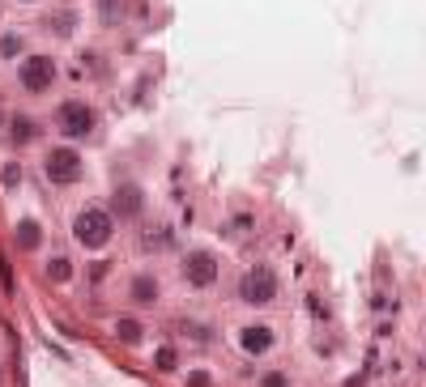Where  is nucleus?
I'll list each match as a JSON object with an SVG mask.
<instances>
[{"mask_svg":"<svg viewBox=\"0 0 426 387\" xmlns=\"http://www.w3.org/2000/svg\"><path fill=\"white\" fill-rule=\"evenodd\" d=\"M73 234H77L81 247H102V243L111 239V213H102V209H81L77 222H73Z\"/></svg>","mask_w":426,"mask_h":387,"instance_id":"obj_1","label":"nucleus"},{"mask_svg":"<svg viewBox=\"0 0 426 387\" xmlns=\"http://www.w3.org/2000/svg\"><path fill=\"white\" fill-rule=\"evenodd\" d=\"M239 298H243V302H252V307L273 302V298H277V277H273V268L256 264L252 273H243V281H239Z\"/></svg>","mask_w":426,"mask_h":387,"instance_id":"obj_2","label":"nucleus"},{"mask_svg":"<svg viewBox=\"0 0 426 387\" xmlns=\"http://www.w3.org/2000/svg\"><path fill=\"white\" fill-rule=\"evenodd\" d=\"M43 170H47L51 183H77L81 179V158H77V149H51Z\"/></svg>","mask_w":426,"mask_h":387,"instance_id":"obj_3","label":"nucleus"},{"mask_svg":"<svg viewBox=\"0 0 426 387\" xmlns=\"http://www.w3.org/2000/svg\"><path fill=\"white\" fill-rule=\"evenodd\" d=\"M183 277H188V285H213L218 281V256L213 251H188V260H183Z\"/></svg>","mask_w":426,"mask_h":387,"instance_id":"obj_4","label":"nucleus"},{"mask_svg":"<svg viewBox=\"0 0 426 387\" xmlns=\"http://www.w3.org/2000/svg\"><path fill=\"white\" fill-rule=\"evenodd\" d=\"M55 124H60L64 136H90V128H94V111H90L85 102H64L60 115H55Z\"/></svg>","mask_w":426,"mask_h":387,"instance_id":"obj_5","label":"nucleus"},{"mask_svg":"<svg viewBox=\"0 0 426 387\" xmlns=\"http://www.w3.org/2000/svg\"><path fill=\"white\" fill-rule=\"evenodd\" d=\"M51 81H55V60H51V55H30V60L21 64V85H26L30 94L47 89Z\"/></svg>","mask_w":426,"mask_h":387,"instance_id":"obj_6","label":"nucleus"},{"mask_svg":"<svg viewBox=\"0 0 426 387\" xmlns=\"http://www.w3.org/2000/svg\"><path fill=\"white\" fill-rule=\"evenodd\" d=\"M269 345H273V328H265V324L243 328V349H247V354H265Z\"/></svg>","mask_w":426,"mask_h":387,"instance_id":"obj_7","label":"nucleus"},{"mask_svg":"<svg viewBox=\"0 0 426 387\" xmlns=\"http://www.w3.org/2000/svg\"><path fill=\"white\" fill-rule=\"evenodd\" d=\"M111 205H115V213H119V217H132V213L141 209V192H137V187H119Z\"/></svg>","mask_w":426,"mask_h":387,"instance_id":"obj_8","label":"nucleus"},{"mask_svg":"<svg viewBox=\"0 0 426 387\" xmlns=\"http://www.w3.org/2000/svg\"><path fill=\"white\" fill-rule=\"evenodd\" d=\"M132 302H141V307L158 302V281H154V277H137V281H132Z\"/></svg>","mask_w":426,"mask_h":387,"instance_id":"obj_9","label":"nucleus"},{"mask_svg":"<svg viewBox=\"0 0 426 387\" xmlns=\"http://www.w3.org/2000/svg\"><path fill=\"white\" fill-rule=\"evenodd\" d=\"M13 239H17V247H21V251H34V247H38V222H17Z\"/></svg>","mask_w":426,"mask_h":387,"instance_id":"obj_10","label":"nucleus"},{"mask_svg":"<svg viewBox=\"0 0 426 387\" xmlns=\"http://www.w3.org/2000/svg\"><path fill=\"white\" fill-rule=\"evenodd\" d=\"M9 136H13L17 145H26V141H34V119H26V115H17V119L9 124Z\"/></svg>","mask_w":426,"mask_h":387,"instance_id":"obj_11","label":"nucleus"},{"mask_svg":"<svg viewBox=\"0 0 426 387\" xmlns=\"http://www.w3.org/2000/svg\"><path fill=\"white\" fill-rule=\"evenodd\" d=\"M141 332H145V328H141L137 320H119V324H115V337H119L124 345H137V341H141Z\"/></svg>","mask_w":426,"mask_h":387,"instance_id":"obj_12","label":"nucleus"},{"mask_svg":"<svg viewBox=\"0 0 426 387\" xmlns=\"http://www.w3.org/2000/svg\"><path fill=\"white\" fill-rule=\"evenodd\" d=\"M47 277H51V281H68V277H73V264H68L64 256H55V260L47 264Z\"/></svg>","mask_w":426,"mask_h":387,"instance_id":"obj_13","label":"nucleus"},{"mask_svg":"<svg viewBox=\"0 0 426 387\" xmlns=\"http://www.w3.org/2000/svg\"><path fill=\"white\" fill-rule=\"evenodd\" d=\"M175 362H179V358H175V349H171V345H162V349L154 354V366H158V371H175Z\"/></svg>","mask_w":426,"mask_h":387,"instance_id":"obj_14","label":"nucleus"},{"mask_svg":"<svg viewBox=\"0 0 426 387\" xmlns=\"http://www.w3.org/2000/svg\"><path fill=\"white\" fill-rule=\"evenodd\" d=\"M51 21H55V34H68V30H73V9H60L55 17H47V26H51Z\"/></svg>","mask_w":426,"mask_h":387,"instance_id":"obj_15","label":"nucleus"},{"mask_svg":"<svg viewBox=\"0 0 426 387\" xmlns=\"http://www.w3.org/2000/svg\"><path fill=\"white\" fill-rule=\"evenodd\" d=\"M0 179H4V187H17V183H21V166H17V162H9Z\"/></svg>","mask_w":426,"mask_h":387,"instance_id":"obj_16","label":"nucleus"},{"mask_svg":"<svg viewBox=\"0 0 426 387\" xmlns=\"http://www.w3.org/2000/svg\"><path fill=\"white\" fill-rule=\"evenodd\" d=\"M0 51H4V55H13V51H21V38H13V34H4V43H0Z\"/></svg>","mask_w":426,"mask_h":387,"instance_id":"obj_17","label":"nucleus"},{"mask_svg":"<svg viewBox=\"0 0 426 387\" xmlns=\"http://www.w3.org/2000/svg\"><path fill=\"white\" fill-rule=\"evenodd\" d=\"M188 387H209V375H205V371H192V375H188Z\"/></svg>","mask_w":426,"mask_h":387,"instance_id":"obj_18","label":"nucleus"},{"mask_svg":"<svg viewBox=\"0 0 426 387\" xmlns=\"http://www.w3.org/2000/svg\"><path fill=\"white\" fill-rule=\"evenodd\" d=\"M265 387H290V383H286V375H265Z\"/></svg>","mask_w":426,"mask_h":387,"instance_id":"obj_19","label":"nucleus"}]
</instances>
